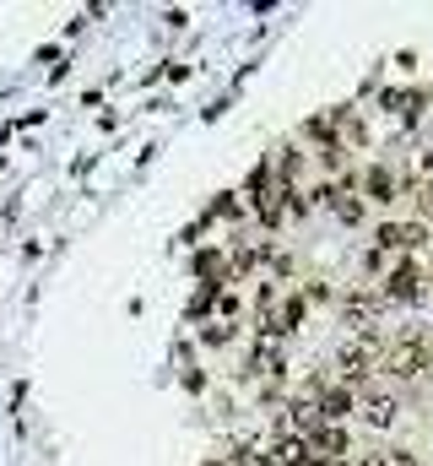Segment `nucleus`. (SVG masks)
<instances>
[{
    "label": "nucleus",
    "instance_id": "obj_4",
    "mask_svg": "<svg viewBox=\"0 0 433 466\" xmlns=\"http://www.w3.org/2000/svg\"><path fill=\"white\" fill-rule=\"evenodd\" d=\"M357 190H368V196H363V201H396V196H401V179H396V174H390V168H368V174H363V185H357Z\"/></svg>",
    "mask_w": 433,
    "mask_h": 466
},
{
    "label": "nucleus",
    "instance_id": "obj_6",
    "mask_svg": "<svg viewBox=\"0 0 433 466\" xmlns=\"http://www.w3.org/2000/svg\"><path fill=\"white\" fill-rule=\"evenodd\" d=\"M341 466H418L407 451H368V456H357V461H341Z\"/></svg>",
    "mask_w": 433,
    "mask_h": 466
},
{
    "label": "nucleus",
    "instance_id": "obj_3",
    "mask_svg": "<svg viewBox=\"0 0 433 466\" xmlns=\"http://www.w3.org/2000/svg\"><path fill=\"white\" fill-rule=\"evenodd\" d=\"M385 293H390V299H418V293H423V271H418L412 260H401V266L385 277Z\"/></svg>",
    "mask_w": 433,
    "mask_h": 466
},
{
    "label": "nucleus",
    "instance_id": "obj_2",
    "mask_svg": "<svg viewBox=\"0 0 433 466\" xmlns=\"http://www.w3.org/2000/svg\"><path fill=\"white\" fill-rule=\"evenodd\" d=\"M433 233L423 223H385V228L374 233V255H412V249H423Z\"/></svg>",
    "mask_w": 433,
    "mask_h": 466
},
{
    "label": "nucleus",
    "instance_id": "obj_5",
    "mask_svg": "<svg viewBox=\"0 0 433 466\" xmlns=\"http://www.w3.org/2000/svg\"><path fill=\"white\" fill-rule=\"evenodd\" d=\"M357 407H363V423H368V429H390L396 412H401L396 396H368V401H357Z\"/></svg>",
    "mask_w": 433,
    "mask_h": 466
},
{
    "label": "nucleus",
    "instance_id": "obj_1",
    "mask_svg": "<svg viewBox=\"0 0 433 466\" xmlns=\"http://www.w3.org/2000/svg\"><path fill=\"white\" fill-rule=\"evenodd\" d=\"M374 369L390 374V380H418V374H428L433 369V342L428 337H396L390 348H379Z\"/></svg>",
    "mask_w": 433,
    "mask_h": 466
}]
</instances>
